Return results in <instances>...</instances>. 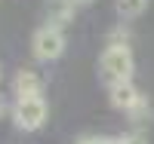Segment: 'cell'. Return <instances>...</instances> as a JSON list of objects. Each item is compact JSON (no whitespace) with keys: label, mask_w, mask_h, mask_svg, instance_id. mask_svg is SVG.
I'll use <instances>...</instances> for the list:
<instances>
[{"label":"cell","mask_w":154,"mask_h":144,"mask_svg":"<svg viewBox=\"0 0 154 144\" xmlns=\"http://www.w3.org/2000/svg\"><path fill=\"white\" fill-rule=\"evenodd\" d=\"M114 9H117V16L123 22H133L148 9V0H114Z\"/></svg>","instance_id":"cell-7"},{"label":"cell","mask_w":154,"mask_h":144,"mask_svg":"<svg viewBox=\"0 0 154 144\" xmlns=\"http://www.w3.org/2000/svg\"><path fill=\"white\" fill-rule=\"evenodd\" d=\"M114 144H148V138L142 132H126V135H117Z\"/></svg>","instance_id":"cell-8"},{"label":"cell","mask_w":154,"mask_h":144,"mask_svg":"<svg viewBox=\"0 0 154 144\" xmlns=\"http://www.w3.org/2000/svg\"><path fill=\"white\" fill-rule=\"evenodd\" d=\"M65 52V34L56 25H40L31 37V55L37 61H56Z\"/></svg>","instance_id":"cell-3"},{"label":"cell","mask_w":154,"mask_h":144,"mask_svg":"<svg viewBox=\"0 0 154 144\" xmlns=\"http://www.w3.org/2000/svg\"><path fill=\"white\" fill-rule=\"evenodd\" d=\"M71 3H74V6H89L93 0H71Z\"/></svg>","instance_id":"cell-12"},{"label":"cell","mask_w":154,"mask_h":144,"mask_svg":"<svg viewBox=\"0 0 154 144\" xmlns=\"http://www.w3.org/2000/svg\"><path fill=\"white\" fill-rule=\"evenodd\" d=\"M74 144H114V138H99V135H83V138H77Z\"/></svg>","instance_id":"cell-9"},{"label":"cell","mask_w":154,"mask_h":144,"mask_svg":"<svg viewBox=\"0 0 154 144\" xmlns=\"http://www.w3.org/2000/svg\"><path fill=\"white\" fill-rule=\"evenodd\" d=\"M133 68H136V61H133V52L126 43H108L99 58V77L105 86L133 80Z\"/></svg>","instance_id":"cell-1"},{"label":"cell","mask_w":154,"mask_h":144,"mask_svg":"<svg viewBox=\"0 0 154 144\" xmlns=\"http://www.w3.org/2000/svg\"><path fill=\"white\" fill-rule=\"evenodd\" d=\"M9 116H12L19 132H37V129H43L46 116H49L46 98H16Z\"/></svg>","instance_id":"cell-2"},{"label":"cell","mask_w":154,"mask_h":144,"mask_svg":"<svg viewBox=\"0 0 154 144\" xmlns=\"http://www.w3.org/2000/svg\"><path fill=\"white\" fill-rule=\"evenodd\" d=\"M126 40H130L126 28H114V31H111V40H108V43H126Z\"/></svg>","instance_id":"cell-10"},{"label":"cell","mask_w":154,"mask_h":144,"mask_svg":"<svg viewBox=\"0 0 154 144\" xmlns=\"http://www.w3.org/2000/svg\"><path fill=\"white\" fill-rule=\"evenodd\" d=\"M74 9H77V6L71 3V0H53V3H49V19H46V25L62 28V25L74 16Z\"/></svg>","instance_id":"cell-6"},{"label":"cell","mask_w":154,"mask_h":144,"mask_svg":"<svg viewBox=\"0 0 154 144\" xmlns=\"http://www.w3.org/2000/svg\"><path fill=\"white\" fill-rule=\"evenodd\" d=\"M108 101H111V107H114V110H123L126 116H130L136 107H142L148 98L133 86V80H123V83L108 86Z\"/></svg>","instance_id":"cell-4"},{"label":"cell","mask_w":154,"mask_h":144,"mask_svg":"<svg viewBox=\"0 0 154 144\" xmlns=\"http://www.w3.org/2000/svg\"><path fill=\"white\" fill-rule=\"evenodd\" d=\"M6 113H12V107H9V104H6L3 98H0V116H6Z\"/></svg>","instance_id":"cell-11"},{"label":"cell","mask_w":154,"mask_h":144,"mask_svg":"<svg viewBox=\"0 0 154 144\" xmlns=\"http://www.w3.org/2000/svg\"><path fill=\"white\" fill-rule=\"evenodd\" d=\"M43 77L37 74V71H19L16 74V80H12V95L16 98H43Z\"/></svg>","instance_id":"cell-5"}]
</instances>
